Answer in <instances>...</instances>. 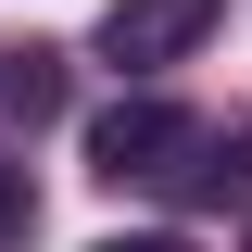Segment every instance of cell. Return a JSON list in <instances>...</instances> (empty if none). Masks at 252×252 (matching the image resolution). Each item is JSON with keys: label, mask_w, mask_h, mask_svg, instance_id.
Here are the masks:
<instances>
[{"label": "cell", "mask_w": 252, "mask_h": 252, "mask_svg": "<svg viewBox=\"0 0 252 252\" xmlns=\"http://www.w3.org/2000/svg\"><path fill=\"white\" fill-rule=\"evenodd\" d=\"M189 139H202V126H189L177 101H114V114H89V164H101L114 189H126V177H152V189H164V164H177Z\"/></svg>", "instance_id": "1"}, {"label": "cell", "mask_w": 252, "mask_h": 252, "mask_svg": "<svg viewBox=\"0 0 252 252\" xmlns=\"http://www.w3.org/2000/svg\"><path fill=\"white\" fill-rule=\"evenodd\" d=\"M215 13H227V0H114V13H101V51H114L126 76H152V63L202 51V38H215Z\"/></svg>", "instance_id": "2"}, {"label": "cell", "mask_w": 252, "mask_h": 252, "mask_svg": "<svg viewBox=\"0 0 252 252\" xmlns=\"http://www.w3.org/2000/svg\"><path fill=\"white\" fill-rule=\"evenodd\" d=\"M63 114V51H0V126H51Z\"/></svg>", "instance_id": "3"}, {"label": "cell", "mask_w": 252, "mask_h": 252, "mask_svg": "<svg viewBox=\"0 0 252 252\" xmlns=\"http://www.w3.org/2000/svg\"><path fill=\"white\" fill-rule=\"evenodd\" d=\"M164 189H177V202H227V189H252V152H240V139H215V126H202V139H189V152L164 164Z\"/></svg>", "instance_id": "4"}, {"label": "cell", "mask_w": 252, "mask_h": 252, "mask_svg": "<svg viewBox=\"0 0 252 252\" xmlns=\"http://www.w3.org/2000/svg\"><path fill=\"white\" fill-rule=\"evenodd\" d=\"M26 227H38V189H26V164H0V252H26Z\"/></svg>", "instance_id": "5"}, {"label": "cell", "mask_w": 252, "mask_h": 252, "mask_svg": "<svg viewBox=\"0 0 252 252\" xmlns=\"http://www.w3.org/2000/svg\"><path fill=\"white\" fill-rule=\"evenodd\" d=\"M101 252H189V240H164V227H152V240H101Z\"/></svg>", "instance_id": "6"}]
</instances>
